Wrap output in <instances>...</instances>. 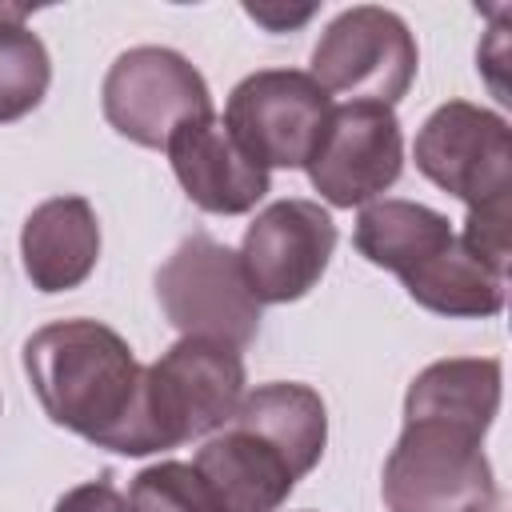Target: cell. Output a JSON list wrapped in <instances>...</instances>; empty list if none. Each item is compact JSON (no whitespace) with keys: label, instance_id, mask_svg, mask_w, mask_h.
I'll list each match as a JSON object with an SVG mask.
<instances>
[{"label":"cell","instance_id":"1","mask_svg":"<svg viewBox=\"0 0 512 512\" xmlns=\"http://www.w3.org/2000/svg\"><path fill=\"white\" fill-rule=\"evenodd\" d=\"M24 372L56 428L124 456L144 368L116 328L84 316L44 324L24 340Z\"/></svg>","mask_w":512,"mask_h":512},{"label":"cell","instance_id":"2","mask_svg":"<svg viewBox=\"0 0 512 512\" xmlns=\"http://www.w3.org/2000/svg\"><path fill=\"white\" fill-rule=\"evenodd\" d=\"M244 384L240 348L204 336H180L160 360L144 368L124 456H152L224 428L244 400Z\"/></svg>","mask_w":512,"mask_h":512},{"label":"cell","instance_id":"3","mask_svg":"<svg viewBox=\"0 0 512 512\" xmlns=\"http://www.w3.org/2000/svg\"><path fill=\"white\" fill-rule=\"evenodd\" d=\"M476 428L404 416L400 440L384 460L380 496L388 512H476L492 504L496 476Z\"/></svg>","mask_w":512,"mask_h":512},{"label":"cell","instance_id":"4","mask_svg":"<svg viewBox=\"0 0 512 512\" xmlns=\"http://www.w3.org/2000/svg\"><path fill=\"white\" fill-rule=\"evenodd\" d=\"M156 300L180 336L248 348L260 332V300L244 280L240 256L208 232H192L172 248L156 272Z\"/></svg>","mask_w":512,"mask_h":512},{"label":"cell","instance_id":"5","mask_svg":"<svg viewBox=\"0 0 512 512\" xmlns=\"http://www.w3.org/2000/svg\"><path fill=\"white\" fill-rule=\"evenodd\" d=\"M420 52L404 16L376 4L344 8L312 48V80L344 104L392 108L416 80Z\"/></svg>","mask_w":512,"mask_h":512},{"label":"cell","instance_id":"6","mask_svg":"<svg viewBox=\"0 0 512 512\" xmlns=\"http://www.w3.org/2000/svg\"><path fill=\"white\" fill-rule=\"evenodd\" d=\"M100 108L124 140L164 148L180 124L212 116V92L200 68L176 48L140 44L120 52L104 72Z\"/></svg>","mask_w":512,"mask_h":512},{"label":"cell","instance_id":"7","mask_svg":"<svg viewBox=\"0 0 512 512\" xmlns=\"http://www.w3.org/2000/svg\"><path fill=\"white\" fill-rule=\"evenodd\" d=\"M332 96L300 68H260L224 104V128L264 168H304L328 128Z\"/></svg>","mask_w":512,"mask_h":512},{"label":"cell","instance_id":"8","mask_svg":"<svg viewBox=\"0 0 512 512\" xmlns=\"http://www.w3.org/2000/svg\"><path fill=\"white\" fill-rule=\"evenodd\" d=\"M416 168L472 208L512 200V128L500 112L448 100L416 132Z\"/></svg>","mask_w":512,"mask_h":512},{"label":"cell","instance_id":"9","mask_svg":"<svg viewBox=\"0 0 512 512\" xmlns=\"http://www.w3.org/2000/svg\"><path fill=\"white\" fill-rule=\"evenodd\" d=\"M336 252V224L316 200H272L244 228L240 268L260 304H292L308 296Z\"/></svg>","mask_w":512,"mask_h":512},{"label":"cell","instance_id":"10","mask_svg":"<svg viewBox=\"0 0 512 512\" xmlns=\"http://www.w3.org/2000/svg\"><path fill=\"white\" fill-rule=\"evenodd\" d=\"M304 168L320 200L332 208L372 204L400 180L404 168L396 112L384 104H332L328 128Z\"/></svg>","mask_w":512,"mask_h":512},{"label":"cell","instance_id":"11","mask_svg":"<svg viewBox=\"0 0 512 512\" xmlns=\"http://www.w3.org/2000/svg\"><path fill=\"white\" fill-rule=\"evenodd\" d=\"M192 468L200 472L216 512H280L296 480H304L296 460L272 436L236 416L204 440Z\"/></svg>","mask_w":512,"mask_h":512},{"label":"cell","instance_id":"12","mask_svg":"<svg viewBox=\"0 0 512 512\" xmlns=\"http://www.w3.org/2000/svg\"><path fill=\"white\" fill-rule=\"evenodd\" d=\"M164 152L184 196L212 216H244L268 196V168L236 144L220 116L180 124Z\"/></svg>","mask_w":512,"mask_h":512},{"label":"cell","instance_id":"13","mask_svg":"<svg viewBox=\"0 0 512 512\" xmlns=\"http://www.w3.org/2000/svg\"><path fill=\"white\" fill-rule=\"evenodd\" d=\"M24 276L40 292L80 288L100 260V220L84 196H52L36 204L20 228Z\"/></svg>","mask_w":512,"mask_h":512},{"label":"cell","instance_id":"14","mask_svg":"<svg viewBox=\"0 0 512 512\" xmlns=\"http://www.w3.org/2000/svg\"><path fill=\"white\" fill-rule=\"evenodd\" d=\"M504 364L496 356H448L432 360L404 392V416H436L488 436L500 412Z\"/></svg>","mask_w":512,"mask_h":512},{"label":"cell","instance_id":"15","mask_svg":"<svg viewBox=\"0 0 512 512\" xmlns=\"http://www.w3.org/2000/svg\"><path fill=\"white\" fill-rule=\"evenodd\" d=\"M452 240L456 232L444 212L416 200H392V196L364 204L352 228L356 252L368 264L396 272L400 280L416 272L424 260H432L436 252H444Z\"/></svg>","mask_w":512,"mask_h":512},{"label":"cell","instance_id":"16","mask_svg":"<svg viewBox=\"0 0 512 512\" xmlns=\"http://www.w3.org/2000/svg\"><path fill=\"white\" fill-rule=\"evenodd\" d=\"M404 292L436 312V316H452V320H484V316H496L504 308V288H508V276L496 272L492 264H484L460 236L436 252L432 260H424L416 272H408L404 280Z\"/></svg>","mask_w":512,"mask_h":512},{"label":"cell","instance_id":"17","mask_svg":"<svg viewBox=\"0 0 512 512\" xmlns=\"http://www.w3.org/2000/svg\"><path fill=\"white\" fill-rule=\"evenodd\" d=\"M24 20L28 8L0 4V124L36 112L52 84V56Z\"/></svg>","mask_w":512,"mask_h":512},{"label":"cell","instance_id":"18","mask_svg":"<svg viewBox=\"0 0 512 512\" xmlns=\"http://www.w3.org/2000/svg\"><path fill=\"white\" fill-rule=\"evenodd\" d=\"M132 512H216L200 472L184 460H160L132 476Z\"/></svg>","mask_w":512,"mask_h":512},{"label":"cell","instance_id":"19","mask_svg":"<svg viewBox=\"0 0 512 512\" xmlns=\"http://www.w3.org/2000/svg\"><path fill=\"white\" fill-rule=\"evenodd\" d=\"M460 240L496 272L508 276V256H512V200L504 204H488V208H472L464 220Z\"/></svg>","mask_w":512,"mask_h":512},{"label":"cell","instance_id":"20","mask_svg":"<svg viewBox=\"0 0 512 512\" xmlns=\"http://www.w3.org/2000/svg\"><path fill=\"white\" fill-rule=\"evenodd\" d=\"M52 512H132V504L108 476H96V480H84V484L68 488L56 500Z\"/></svg>","mask_w":512,"mask_h":512},{"label":"cell","instance_id":"21","mask_svg":"<svg viewBox=\"0 0 512 512\" xmlns=\"http://www.w3.org/2000/svg\"><path fill=\"white\" fill-rule=\"evenodd\" d=\"M244 12H248L252 20H260L264 28H272V32H284V28H292V24H304L316 8H300V12H288V16H284L280 8H256V4H248Z\"/></svg>","mask_w":512,"mask_h":512}]
</instances>
